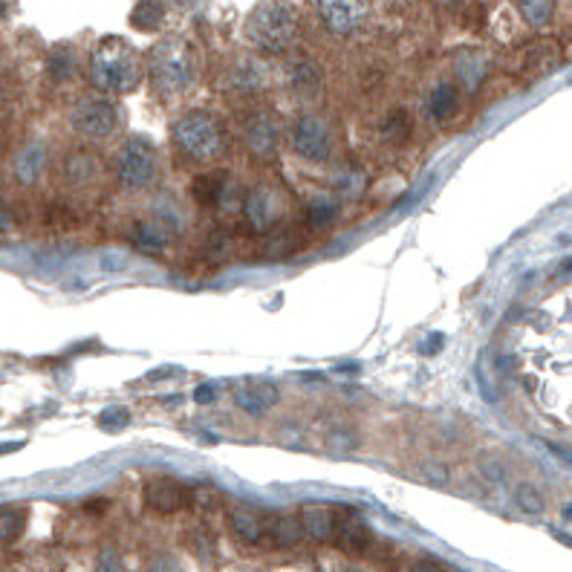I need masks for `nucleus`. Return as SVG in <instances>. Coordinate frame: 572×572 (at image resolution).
<instances>
[{
  "instance_id": "obj_24",
  "label": "nucleus",
  "mask_w": 572,
  "mask_h": 572,
  "mask_svg": "<svg viewBox=\"0 0 572 572\" xmlns=\"http://www.w3.org/2000/svg\"><path fill=\"white\" fill-rule=\"evenodd\" d=\"M515 501L523 511H530V515H540L544 511V494H540L535 486H530V483H523V486H518L515 492Z\"/></svg>"
},
{
  "instance_id": "obj_13",
  "label": "nucleus",
  "mask_w": 572,
  "mask_h": 572,
  "mask_svg": "<svg viewBox=\"0 0 572 572\" xmlns=\"http://www.w3.org/2000/svg\"><path fill=\"white\" fill-rule=\"evenodd\" d=\"M263 526V538H272L275 547H295L304 538L301 520L295 515H272L267 520H260Z\"/></svg>"
},
{
  "instance_id": "obj_10",
  "label": "nucleus",
  "mask_w": 572,
  "mask_h": 572,
  "mask_svg": "<svg viewBox=\"0 0 572 572\" xmlns=\"http://www.w3.org/2000/svg\"><path fill=\"white\" fill-rule=\"evenodd\" d=\"M188 501H191L188 489L171 477H156L145 486V503L156 511H163V515H168V511H180L183 506H188Z\"/></svg>"
},
{
  "instance_id": "obj_19",
  "label": "nucleus",
  "mask_w": 572,
  "mask_h": 572,
  "mask_svg": "<svg viewBox=\"0 0 572 572\" xmlns=\"http://www.w3.org/2000/svg\"><path fill=\"white\" fill-rule=\"evenodd\" d=\"M26 526V511L18 506H0V544L14 540Z\"/></svg>"
},
{
  "instance_id": "obj_32",
  "label": "nucleus",
  "mask_w": 572,
  "mask_h": 572,
  "mask_svg": "<svg viewBox=\"0 0 572 572\" xmlns=\"http://www.w3.org/2000/svg\"><path fill=\"white\" fill-rule=\"evenodd\" d=\"M410 572H445L443 567H439L436 561H428V558H419L417 564H414V569Z\"/></svg>"
},
{
  "instance_id": "obj_5",
  "label": "nucleus",
  "mask_w": 572,
  "mask_h": 572,
  "mask_svg": "<svg viewBox=\"0 0 572 572\" xmlns=\"http://www.w3.org/2000/svg\"><path fill=\"white\" fill-rule=\"evenodd\" d=\"M156 171V154L154 145L142 136H134L125 142V148L119 151V159H116V173H119V183L127 191H142L154 180Z\"/></svg>"
},
{
  "instance_id": "obj_27",
  "label": "nucleus",
  "mask_w": 572,
  "mask_h": 572,
  "mask_svg": "<svg viewBox=\"0 0 572 572\" xmlns=\"http://www.w3.org/2000/svg\"><path fill=\"white\" fill-rule=\"evenodd\" d=\"M136 243L159 248V246L165 243V234L159 231V229H154V226H136Z\"/></svg>"
},
{
  "instance_id": "obj_14",
  "label": "nucleus",
  "mask_w": 572,
  "mask_h": 572,
  "mask_svg": "<svg viewBox=\"0 0 572 572\" xmlns=\"http://www.w3.org/2000/svg\"><path fill=\"white\" fill-rule=\"evenodd\" d=\"M226 177L223 173H200V177L191 180V197H194L197 205H202V209H214V205H220L226 200Z\"/></svg>"
},
{
  "instance_id": "obj_17",
  "label": "nucleus",
  "mask_w": 572,
  "mask_h": 572,
  "mask_svg": "<svg viewBox=\"0 0 572 572\" xmlns=\"http://www.w3.org/2000/svg\"><path fill=\"white\" fill-rule=\"evenodd\" d=\"M229 523H231V530L238 532L243 540H248V544H260V540H263V526H260V518L255 515V511H248V509H231L229 511Z\"/></svg>"
},
{
  "instance_id": "obj_36",
  "label": "nucleus",
  "mask_w": 572,
  "mask_h": 572,
  "mask_svg": "<svg viewBox=\"0 0 572 572\" xmlns=\"http://www.w3.org/2000/svg\"><path fill=\"white\" fill-rule=\"evenodd\" d=\"M344 572H356V569H344Z\"/></svg>"
},
{
  "instance_id": "obj_31",
  "label": "nucleus",
  "mask_w": 572,
  "mask_h": 572,
  "mask_svg": "<svg viewBox=\"0 0 572 572\" xmlns=\"http://www.w3.org/2000/svg\"><path fill=\"white\" fill-rule=\"evenodd\" d=\"M151 572H180V567H177V561H173V558L163 555V558H156V561H154Z\"/></svg>"
},
{
  "instance_id": "obj_15",
  "label": "nucleus",
  "mask_w": 572,
  "mask_h": 572,
  "mask_svg": "<svg viewBox=\"0 0 572 572\" xmlns=\"http://www.w3.org/2000/svg\"><path fill=\"white\" fill-rule=\"evenodd\" d=\"M301 530L315 540H333V509L330 506H304L301 509Z\"/></svg>"
},
{
  "instance_id": "obj_21",
  "label": "nucleus",
  "mask_w": 572,
  "mask_h": 572,
  "mask_svg": "<svg viewBox=\"0 0 572 572\" xmlns=\"http://www.w3.org/2000/svg\"><path fill=\"white\" fill-rule=\"evenodd\" d=\"M72 72H76V52H72L70 47H55L52 55H50V76L64 81L70 79Z\"/></svg>"
},
{
  "instance_id": "obj_26",
  "label": "nucleus",
  "mask_w": 572,
  "mask_h": 572,
  "mask_svg": "<svg viewBox=\"0 0 572 572\" xmlns=\"http://www.w3.org/2000/svg\"><path fill=\"white\" fill-rule=\"evenodd\" d=\"M127 422H130V410L122 408V405L105 408L98 414V428H105V431H122Z\"/></svg>"
},
{
  "instance_id": "obj_3",
  "label": "nucleus",
  "mask_w": 572,
  "mask_h": 572,
  "mask_svg": "<svg viewBox=\"0 0 572 572\" xmlns=\"http://www.w3.org/2000/svg\"><path fill=\"white\" fill-rule=\"evenodd\" d=\"M148 76L163 96H183L197 76L194 52L183 38L159 41L148 58Z\"/></svg>"
},
{
  "instance_id": "obj_7",
  "label": "nucleus",
  "mask_w": 572,
  "mask_h": 572,
  "mask_svg": "<svg viewBox=\"0 0 572 572\" xmlns=\"http://www.w3.org/2000/svg\"><path fill=\"white\" fill-rule=\"evenodd\" d=\"M72 127L90 139L110 136L116 127V108L101 96H87L72 110Z\"/></svg>"
},
{
  "instance_id": "obj_33",
  "label": "nucleus",
  "mask_w": 572,
  "mask_h": 572,
  "mask_svg": "<svg viewBox=\"0 0 572 572\" xmlns=\"http://www.w3.org/2000/svg\"><path fill=\"white\" fill-rule=\"evenodd\" d=\"M428 477H434L436 483H445V480H448V474H443V472H439V468H434V465H428Z\"/></svg>"
},
{
  "instance_id": "obj_16",
  "label": "nucleus",
  "mask_w": 572,
  "mask_h": 572,
  "mask_svg": "<svg viewBox=\"0 0 572 572\" xmlns=\"http://www.w3.org/2000/svg\"><path fill=\"white\" fill-rule=\"evenodd\" d=\"M165 21V0H139L130 12V23L139 33H154Z\"/></svg>"
},
{
  "instance_id": "obj_11",
  "label": "nucleus",
  "mask_w": 572,
  "mask_h": 572,
  "mask_svg": "<svg viewBox=\"0 0 572 572\" xmlns=\"http://www.w3.org/2000/svg\"><path fill=\"white\" fill-rule=\"evenodd\" d=\"M234 402H238V405L246 410V414L263 417L269 408L277 405V388L272 385V381L252 379V381H246V388L238 390V396H234Z\"/></svg>"
},
{
  "instance_id": "obj_30",
  "label": "nucleus",
  "mask_w": 572,
  "mask_h": 572,
  "mask_svg": "<svg viewBox=\"0 0 572 572\" xmlns=\"http://www.w3.org/2000/svg\"><path fill=\"white\" fill-rule=\"evenodd\" d=\"M480 472L486 474L489 480H503V465L494 460V465H492V460H486V463H480Z\"/></svg>"
},
{
  "instance_id": "obj_22",
  "label": "nucleus",
  "mask_w": 572,
  "mask_h": 572,
  "mask_svg": "<svg viewBox=\"0 0 572 572\" xmlns=\"http://www.w3.org/2000/svg\"><path fill=\"white\" fill-rule=\"evenodd\" d=\"M339 214V205L330 197H318L310 202V209H306V220H310V226H324L330 220Z\"/></svg>"
},
{
  "instance_id": "obj_28",
  "label": "nucleus",
  "mask_w": 572,
  "mask_h": 572,
  "mask_svg": "<svg viewBox=\"0 0 572 572\" xmlns=\"http://www.w3.org/2000/svg\"><path fill=\"white\" fill-rule=\"evenodd\" d=\"M220 396V385L217 381H202V385L194 388V402L197 405H211Z\"/></svg>"
},
{
  "instance_id": "obj_34",
  "label": "nucleus",
  "mask_w": 572,
  "mask_h": 572,
  "mask_svg": "<svg viewBox=\"0 0 572 572\" xmlns=\"http://www.w3.org/2000/svg\"><path fill=\"white\" fill-rule=\"evenodd\" d=\"M436 344H443V335H431V342H428V353H436Z\"/></svg>"
},
{
  "instance_id": "obj_29",
  "label": "nucleus",
  "mask_w": 572,
  "mask_h": 572,
  "mask_svg": "<svg viewBox=\"0 0 572 572\" xmlns=\"http://www.w3.org/2000/svg\"><path fill=\"white\" fill-rule=\"evenodd\" d=\"M98 572H127L122 558L116 552H101V558H98Z\"/></svg>"
},
{
  "instance_id": "obj_8",
  "label": "nucleus",
  "mask_w": 572,
  "mask_h": 572,
  "mask_svg": "<svg viewBox=\"0 0 572 572\" xmlns=\"http://www.w3.org/2000/svg\"><path fill=\"white\" fill-rule=\"evenodd\" d=\"M370 0H318V14L335 35H353L368 21Z\"/></svg>"
},
{
  "instance_id": "obj_9",
  "label": "nucleus",
  "mask_w": 572,
  "mask_h": 572,
  "mask_svg": "<svg viewBox=\"0 0 572 572\" xmlns=\"http://www.w3.org/2000/svg\"><path fill=\"white\" fill-rule=\"evenodd\" d=\"M243 211H246V220L258 231H267L284 217V200L272 185H258L252 194L246 197Z\"/></svg>"
},
{
  "instance_id": "obj_1",
  "label": "nucleus",
  "mask_w": 572,
  "mask_h": 572,
  "mask_svg": "<svg viewBox=\"0 0 572 572\" xmlns=\"http://www.w3.org/2000/svg\"><path fill=\"white\" fill-rule=\"evenodd\" d=\"M90 79L101 93H130L142 79L139 52L122 38H105L93 50Z\"/></svg>"
},
{
  "instance_id": "obj_25",
  "label": "nucleus",
  "mask_w": 572,
  "mask_h": 572,
  "mask_svg": "<svg viewBox=\"0 0 572 572\" xmlns=\"http://www.w3.org/2000/svg\"><path fill=\"white\" fill-rule=\"evenodd\" d=\"M410 136V116L405 110H396L385 122V139L388 142H405Z\"/></svg>"
},
{
  "instance_id": "obj_20",
  "label": "nucleus",
  "mask_w": 572,
  "mask_h": 572,
  "mask_svg": "<svg viewBox=\"0 0 572 572\" xmlns=\"http://www.w3.org/2000/svg\"><path fill=\"white\" fill-rule=\"evenodd\" d=\"M518 6L532 26H547L555 14V0H518Z\"/></svg>"
},
{
  "instance_id": "obj_2",
  "label": "nucleus",
  "mask_w": 572,
  "mask_h": 572,
  "mask_svg": "<svg viewBox=\"0 0 572 572\" xmlns=\"http://www.w3.org/2000/svg\"><path fill=\"white\" fill-rule=\"evenodd\" d=\"M246 35L258 50L269 55H281L298 38V12L286 0H263V4L248 14Z\"/></svg>"
},
{
  "instance_id": "obj_12",
  "label": "nucleus",
  "mask_w": 572,
  "mask_h": 572,
  "mask_svg": "<svg viewBox=\"0 0 572 572\" xmlns=\"http://www.w3.org/2000/svg\"><path fill=\"white\" fill-rule=\"evenodd\" d=\"M246 145L255 156H272L277 148V125L267 113H258L255 119L246 122Z\"/></svg>"
},
{
  "instance_id": "obj_23",
  "label": "nucleus",
  "mask_w": 572,
  "mask_h": 572,
  "mask_svg": "<svg viewBox=\"0 0 572 572\" xmlns=\"http://www.w3.org/2000/svg\"><path fill=\"white\" fill-rule=\"evenodd\" d=\"M292 81H295V90L301 96H318V90H321V79H318L315 67H310V64H298Z\"/></svg>"
},
{
  "instance_id": "obj_18",
  "label": "nucleus",
  "mask_w": 572,
  "mask_h": 572,
  "mask_svg": "<svg viewBox=\"0 0 572 572\" xmlns=\"http://www.w3.org/2000/svg\"><path fill=\"white\" fill-rule=\"evenodd\" d=\"M457 87L454 84H436L434 93L428 96V113L434 116V119H448V116L457 110Z\"/></svg>"
},
{
  "instance_id": "obj_35",
  "label": "nucleus",
  "mask_w": 572,
  "mask_h": 572,
  "mask_svg": "<svg viewBox=\"0 0 572 572\" xmlns=\"http://www.w3.org/2000/svg\"><path fill=\"white\" fill-rule=\"evenodd\" d=\"M105 506H108L105 501H101V503H98V501H93V503H87V509H90V511H105Z\"/></svg>"
},
{
  "instance_id": "obj_4",
  "label": "nucleus",
  "mask_w": 572,
  "mask_h": 572,
  "mask_svg": "<svg viewBox=\"0 0 572 572\" xmlns=\"http://www.w3.org/2000/svg\"><path fill=\"white\" fill-rule=\"evenodd\" d=\"M173 142L180 145V151L197 163H211L220 154H223V127L214 119L211 113L205 110H188L173 122Z\"/></svg>"
},
{
  "instance_id": "obj_6",
  "label": "nucleus",
  "mask_w": 572,
  "mask_h": 572,
  "mask_svg": "<svg viewBox=\"0 0 572 572\" xmlns=\"http://www.w3.org/2000/svg\"><path fill=\"white\" fill-rule=\"evenodd\" d=\"M292 145L310 163H327L333 154V130L321 116L306 113L298 119L295 130H292Z\"/></svg>"
}]
</instances>
